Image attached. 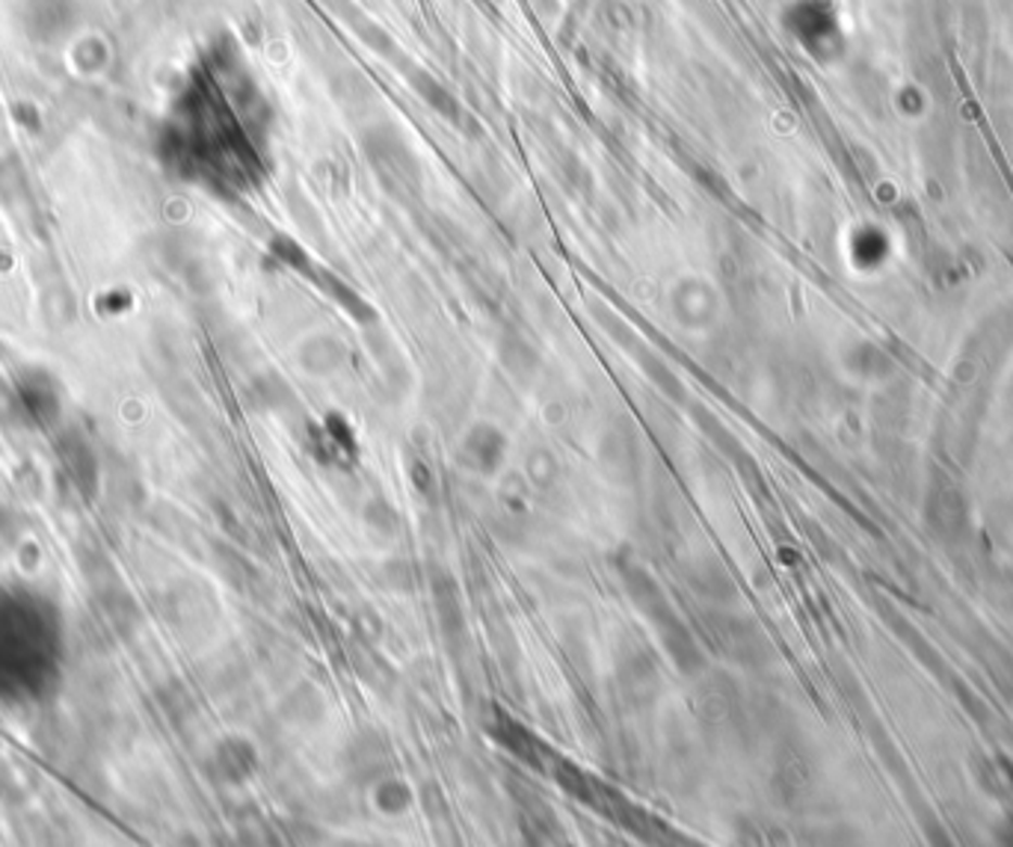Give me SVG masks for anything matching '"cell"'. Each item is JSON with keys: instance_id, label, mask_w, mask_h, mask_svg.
<instances>
[{"instance_id": "cell-3", "label": "cell", "mask_w": 1013, "mask_h": 847, "mask_svg": "<svg viewBox=\"0 0 1013 847\" xmlns=\"http://www.w3.org/2000/svg\"><path fill=\"white\" fill-rule=\"evenodd\" d=\"M15 401L22 406L24 421L51 430L63 418V397L54 377L42 368H24L15 380Z\"/></svg>"}, {"instance_id": "cell-11", "label": "cell", "mask_w": 1013, "mask_h": 847, "mask_svg": "<svg viewBox=\"0 0 1013 847\" xmlns=\"http://www.w3.org/2000/svg\"><path fill=\"white\" fill-rule=\"evenodd\" d=\"M0 389H3V380H0Z\"/></svg>"}, {"instance_id": "cell-5", "label": "cell", "mask_w": 1013, "mask_h": 847, "mask_svg": "<svg viewBox=\"0 0 1013 847\" xmlns=\"http://www.w3.org/2000/svg\"><path fill=\"white\" fill-rule=\"evenodd\" d=\"M75 560L77 566H80L84 578H87L89 590H101V586H110L119 581L116 566H113L110 554L101 548V543L96 536H80V540H77Z\"/></svg>"}, {"instance_id": "cell-2", "label": "cell", "mask_w": 1013, "mask_h": 847, "mask_svg": "<svg viewBox=\"0 0 1013 847\" xmlns=\"http://www.w3.org/2000/svg\"><path fill=\"white\" fill-rule=\"evenodd\" d=\"M18 22H22L24 36L34 45H45V48L63 45L75 33V0H22Z\"/></svg>"}, {"instance_id": "cell-1", "label": "cell", "mask_w": 1013, "mask_h": 847, "mask_svg": "<svg viewBox=\"0 0 1013 847\" xmlns=\"http://www.w3.org/2000/svg\"><path fill=\"white\" fill-rule=\"evenodd\" d=\"M54 454L56 463H60V471H63V478L72 483L77 495L84 501H92L99 495V483H101V468H99V456H96V447L87 439V433H80L77 427H68V430H60L54 435Z\"/></svg>"}, {"instance_id": "cell-9", "label": "cell", "mask_w": 1013, "mask_h": 847, "mask_svg": "<svg viewBox=\"0 0 1013 847\" xmlns=\"http://www.w3.org/2000/svg\"><path fill=\"white\" fill-rule=\"evenodd\" d=\"M125 471H128V466L110 468V475H107L110 495H113V501H119V510L137 507V501L142 498V483L134 478V475L128 478Z\"/></svg>"}, {"instance_id": "cell-6", "label": "cell", "mask_w": 1013, "mask_h": 847, "mask_svg": "<svg viewBox=\"0 0 1013 847\" xmlns=\"http://www.w3.org/2000/svg\"><path fill=\"white\" fill-rule=\"evenodd\" d=\"M0 195L10 207L30 205V185H27V173L15 157L0 161Z\"/></svg>"}, {"instance_id": "cell-4", "label": "cell", "mask_w": 1013, "mask_h": 847, "mask_svg": "<svg viewBox=\"0 0 1013 847\" xmlns=\"http://www.w3.org/2000/svg\"><path fill=\"white\" fill-rule=\"evenodd\" d=\"M92 605H96V617H99L101 629H107L116 641H131L134 634L140 631V605H137V598L125 590L122 581L101 586V590H92Z\"/></svg>"}, {"instance_id": "cell-8", "label": "cell", "mask_w": 1013, "mask_h": 847, "mask_svg": "<svg viewBox=\"0 0 1013 847\" xmlns=\"http://www.w3.org/2000/svg\"><path fill=\"white\" fill-rule=\"evenodd\" d=\"M217 768L219 773L229 782L243 780L250 773V749L243 747L240 741H229V744H219L217 747Z\"/></svg>"}, {"instance_id": "cell-10", "label": "cell", "mask_w": 1013, "mask_h": 847, "mask_svg": "<svg viewBox=\"0 0 1013 847\" xmlns=\"http://www.w3.org/2000/svg\"><path fill=\"white\" fill-rule=\"evenodd\" d=\"M157 703L164 708V715L173 720V723H181L187 715H190V696L178 682L161 684L157 687Z\"/></svg>"}, {"instance_id": "cell-7", "label": "cell", "mask_w": 1013, "mask_h": 847, "mask_svg": "<svg viewBox=\"0 0 1013 847\" xmlns=\"http://www.w3.org/2000/svg\"><path fill=\"white\" fill-rule=\"evenodd\" d=\"M42 312L45 317H48V324L54 326V329H63V326L75 320V296H72V291H68L66 285L45 291Z\"/></svg>"}]
</instances>
